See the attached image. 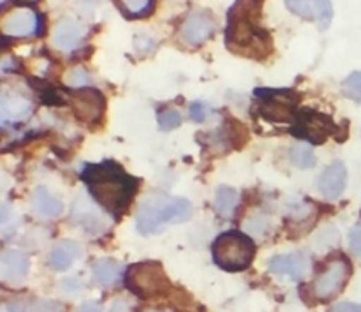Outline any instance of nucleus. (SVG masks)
Returning <instances> with one entry per match:
<instances>
[{
    "label": "nucleus",
    "instance_id": "nucleus-1",
    "mask_svg": "<svg viewBox=\"0 0 361 312\" xmlns=\"http://www.w3.org/2000/svg\"><path fill=\"white\" fill-rule=\"evenodd\" d=\"M263 0H236L229 9L226 44L236 55L264 59L271 52L270 34L261 27Z\"/></svg>",
    "mask_w": 361,
    "mask_h": 312
},
{
    "label": "nucleus",
    "instance_id": "nucleus-2",
    "mask_svg": "<svg viewBox=\"0 0 361 312\" xmlns=\"http://www.w3.org/2000/svg\"><path fill=\"white\" fill-rule=\"evenodd\" d=\"M81 179L87 184L90 196L99 207L111 214H120L127 208L136 193V180L127 175L111 161L85 166Z\"/></svg>",
    "mask_w": 361,
    "mask_h": 312
},
{
    "label": "nucleus",
    "instance_id": "nucleus-3",
    "mask_svg": "<svg viewBox=\"0 0 361 312\" xmlns=\"http://www.w3.org/2000/svg\"><path fill=\"white\" fill-rule=\"evenodd\" d=\"M192 205L183 198L152 194L141 203L136 217V228L141 235L150 236L161 233L166 226L190 219Z\"/></svg>",
    "mask_w": 361,
    "mask_h": 312
},
{
    "label": "nucleus",
    "instance_id": "nucleus-4",
    "mask_svg": "<svg viewBox=\"0 0 361 312\" xmlns=\"http://www.w3.org/2000/svg\"><path fill=\"white\" fill-rule=\"evenodd\" d=\"M214 261L228 272H240L250 267L256 256L252 239L240 232H228L217 236L212 247Z\"/></svg>",
    "mask_w": 361,
    "mask_h": 312
},
{
    "label": "nucleus",
    "instance_id": "nucleus-5",
    "mask_svg": "<svg viewBox=\"0 0 361 312\" xmlns=\"http://www.w3.org/2000/svg\"><path fill=\"white\" fill-rule=\"evenodd\" d=\"M126 286L137 296L148 299L164 293L169 282L159 263H137L127 272Z\"/></svg>",
    "mask_w": 361,
    "mask_h": 312
},
{
    "label": "nucleus",
    "instance_id": "nucleus-6",
    "mask_svg": "<svg viewBox=\"0 0 361 312\" xmlns=\"http://www.w3.org/2000/svg\"><path fill=\"white\" fill-rule=\"evenodd\" d=\"M259 97V112L270 122H293L296 120V95L291 90H256Z\"/></svg>",
    "mask_w": 361,
    "mask_h": 312
},
{
    "label": "nucleus",
    "instance_id": "nucleus-7",
    "mask_svg": "<svg viewBox=\"0 0 361 312\" xmlns=\"http://www.w3.org/2000/svg\"><path fill=\"white\" fill-rule=\"evenodd\" d=\"M293 134L310 141V143H323L328 136L337 134V126L328 115L309 109V112H302L300 115H296Z\"/></svg>",
    "mask_w": 361,
    "mask_h": 312
},
{
    "label": "nucleus",
    "instance_id": "nucleus-8",
    "mask_svg": "<svg viewBox=\"0 0 361 312\" xmlns=\"http://www.w3.org/2000/svg\"><path fill=\"white\" fill-rule=\"evenodd\" d=\"M349 275H351V267H349L348 260L344 258H337V260L330 261L328 267L324 268L323 274L316 279L314 282V295L319 300H330L334 299L337 293L342 292V288L348 282Z\"/></svg>",
    "mask_w": 361,
    "mask_h": 312
},
{
    "label": "nucleus",
    "instance_id": "nucleus-9",
    "mask_svg": "<svg viewBox=\"0 0 361 312\" xmlns=\"http://www.w3.org/2000/svg\"><path fill=\"white\" fill-rule=\"evenodd\" d=\"M71 106L74 115L83 124H95L101 120L104 113V97L99 90L94 88H81L71 94Z\"/></svg>",
    "mask_w": 361,
    "mask_h": 312
},
{
    "label": "nucleus",
    "instance_id": "nucleus-10",
    "mask_svg": "<svg viewBox=\"0 0 361 312\" xmlns=\"http://www.w3.org/2000/svg\"><path fill=\"white\" fill-rule=\"evenodd\" d=\"M37 14L28 7H16L7 13L2 20V34L6 37H30L39 32Z\"/></svg>",
    "mask_w": 361,
    "mask_h": 312
},
{
    "label": "nucleus",
    "instance_id": "nucleus-11",
    "mask_svg": "<svg viewBox=\"0 0 361 312\" xmlns=\"http://www.w3.org/2000/svg\"><path fill=\"white\" fill-rule=\"evenodd\" d=\"M73 219L76 224L83 228V232L90 233V235H101L108 228V219L87 196H80L74 201Z\"/></svg>",
    "mask_w": 361,
    "mask_h": 312
},
{
    "label": "nucleus",
    "instance_id": "nucleus-12",
    "mask_svg": "<svg viewBox=\"0 0 361 312\" xmlns=\"http://www.w3.org/2000/svg\"><path fill=\"white\" fill-rule=\"evenodd\" d=\"M215 30L214 18L204 11L192 13L182 27V39L190 46H201L212 37Z\"/></svg>",
    "mask_w": 361,
    "mask_h": 312
},
{
    "label": "nucleus",
    "instance_id": "nucleus-13",
    "mask_svg": "<svg viewBox=\"0 0 361 312\" xmlns=\"http://www.w3.org/2000/svg\"><path fill=\"white\" fill-rule=\"evenodd\" d=\"M270 272L275 275H288L295 281H300L309 272V260L302 253L281 254L270 261Z\"/></svg>",
    "mask_w": 361,
    "mask_h": 312
},
{
    "label": "nucleus",
    "instance_id": "nucleus-14",
    "mask_svg": "<svg viewBox=\"0 0 361 312\" xmlns=\"http://www.w3.org/2000/svg\"><path fill=\"white\" fill-rule=\"evenodd\" d=\"M85 37V27L81 23H78L76 20H66L60 21L55 27V34H53V42L59 49L62 52H73L78 46L81 44Z\"/></svg>",
    "mask_w": 361,
    "mask_h": 312
},
{
    "label": "nucleus",
    "instance_id": "nucleus-15",
    "mask_svg": "<svg viewBox=\"0 0 361 312\" xmlns=\"http://www.w3.org/2000/svg\"><path fill=\"white\" fill-rule=\"evenodd\" d=\"M348 186V169L342 162H334L319 179V191L328 200H337Z\"/></svg>",
    "mask_w": 361,
    "mask_h": 312
},
{
    "label": "nucleus",
    "instance_id": "nucleus-16",
    "mask_svg": "<svg viewBox=\"0 0 361 312\" xmlns=\"http://www.w3.org/2000/svg\"><path fill=\"white\" fill-rule=\"evenodd\" d=\"M28 258L20 251H6L0 256V275L7 282H21L28 274Z\"/></svg>",
    "mask_w": 361,
    "mask_h": 312
},
{
    "label": "nucleus",
    "instance_id": "nucleus-17",
    "mask_svg": "<svg viewBox=\"0 0 361 312\" xmlns=\"http://www.w3.org/2000/svg\"><path fill=\"white\" fill-rule=\"evenodd\" d=\"M32 113V102L21 95L2 94L0 99V115L2 122H18V120L27 119Z\"/></svg>",
    "mask_w": 361,
    "mask_h": 312
},
{
    "label": "nucleus",
    "instance_id": "nucleus-18",
    "mask_svg": "<svg viewBox=\"0 0 361 312\" xmlns=\"http://www.w3.org/2000/svg\"><path fill=\"white\" fill-rule=\"evenodd\" d=\"M32 207H34L35 214H39L41 217H46V219L59 217V215H62L63 212L62 201H60L56 196H53L51 193H48L44 187L35 189L34 196H32Z\"/></svg>",
    "mask_w": 361,
    "mask_h": 312
},
{
    "label": "nucleus",
    "instance_id": "nucleus-19",
    "mask_svg": "<svg viewBox=\"0 0 361 312\" xmlns=\"http://www.w3.org/2000/svg\"><path fill=\"white\" fill-rule=\"evenodd\" d=\"M80 246L74 242H60L53 247L51 254H49V265L53 270L63 272L71 268V265L80 258Z\"/></svg>",
    "mask_w": 361,
    "mask_h": 312
},
{
    "label": "nucleus",
    "instance_id": "nucleus-20",
    "mask_svg": "<svg viewBox=\"0 0 361 312\" xmlns=\"http://www.w3.org/2000/svg\"><path fill=\"white\" fill-rule=\"evenodd\" d=\"M120 274H122V268H120V265L116 261L111 260L97 261L94 267V279L101 286L115 284L118 281Z\"/></svg>",
    "mask_w": 361,
    "mask_h": 312
},
{
    "label": "nucleus",
    "instance_id": "nucleus-21",
    "mask_svg": "<svg viewBox=\"0 0 361 312\" xmlns=\"http://www.w3.org/2000/svg\"><path fill=\"white\" fill-rule=\"evenodd\" d=\"M238 193L233 187H221L215 196V208L222 217H231L235 214L236 207H238Z\"/></svg>",
    "mask_w": 361,
    "mask_h": 312
},
{
    "label": "nucleus",
    "instance_id": "nucleus-22",
    "mask_svg": "<svg viewBox=\"0 0 361 312\" xmlns=\"http://www.w3.org/2000/svg\"><path fill=\"white\" fill-rule=\"evenodd\" d=\"M291 161L296 168L309 169L316 166V154L309 145H296L291 150Z\"/></svg>",
    "mask_w": 361,
    "mask_h": 312
},
{
    "label": "nucleus",
    "instance_id": "nucleus-23",
    "mask_svg": "<svg viewBox=\"0 0 361 312\" xmlns=\"http://www.w3.org/2000/svg\"><path fill=\"white\" fill-rule=\"evenodd\" d=\"M122 11L129 16H143L152 9L154 0H116Z\"/></svg>",
    "mask_w": 361,
    "mask_h": 312
},
{
    "label": "nucleus",
    "instance_id": "nucleus-24",
    "mask_svg": "<svg viewBox=\"0 0 361 312\" xmlns=\"http://www.w3.org/2000/svg\"><path fill=\"white\" fill-rule=\"evenodd\" d=\"M314 7H316V16L319 20L321 28H328L334 18V6L331 0H314Z\"/></svg>",
    "mask_w": 361,
    "mask_h": 312
},
{
    "label": "nucleus",
    "instance_id": "nucleus-25",
    "mask_svg": "<svg viewBox=\"0 0 361 312\" xmlns=\"http://www.w3.org/2000/svg\"><path fill=\"white\" fill-rule=\"evenodd\" d=\"M286 6L298 16L310 20L316 14V7H314V0H286Z\"/></svg>",
    "mask_w": 361,
    "mask_h": 312
},
{
    "label": "nucleus",
    "instance_id": "nucleus-26",
    "mask_svg": "<svg viewBox=\"0 0 361 312\" xmlns=\"http://www.w3.org/2000/svg\"><path fill=\"white\" fill-rule=\"evenodd\" d=\"M344 94L348 95L353 101L361 102V73L356 71V73L349 74L348 80L344 81Z\"/></svg>",
    "mask_w": 361,
    "mask_h": 312
},
{
    "label": "nucleus",
    "instance_id": "nucleus-27",
    "mask_svg": "<svg viewBox=\"0 0 361 312\" xmlns=\"http://www.w3.org/2000/svg\"><path fill=\"white\" fill-rule=\"evenodd\" d=\"M182 124V116H180L178 112L175 109H166L159 115V126H161L162 131H171L176 129V127Z\"/></svg>",
    "mask_w": 361,
    "mask_h": 312
},
{
    "label": "nucleus",
    "instance_id": "nucleus-28",
    "mask_svg": "<svg viewBox=\"0 0 361 312\" xmlns=\"http://www.w3.org/2000/svg\"><path fill=\"white\" fill-rule=\"evenodd\" d=\"M88 74L87 71L81 69V67H76V69L71 71L69 74H67V83L71 85V87H85V85L88 83Z\"/></svg>",
    "mask_w": 361,
    "mask_h": 312
},
{
    "label": "nucleus",
    "instance_id": "nucleus-29",
    "mask_svg": "<svg viewBox=\"0 0 361 312\" xmlns=\"http://www.w3.org/2000/svg\"><path fill=\"white\" fill-rule=\"evenodd\" d=\"M81 288H83V284H81L76 277H66L60 281V289H62L66 295H78V293L81 292Z\"/></svg>",
    "mask_w": 361,
    "mask_h": 312
},
{
    "label": "nucleus",
    "instance_id": "nucleus-30",
    "mask_svg": "<svg viewBox=\"0 0 361 312\" xmlns=\"http://www.w3.org/2000/svg\"><path fill=\"white\" fill-rule=\"evenodd\" d=\"M16 312H60V307L53 302H35L27 311L16 309Z\"/></svg>",
    "mask_w": 361,
    "mask_h": 312
},
{
    "label": "nucleus",
    "instance_id": "nucleus-31",
    "mask_svg": "<svg viewBox=\"0 0 361 312\" xmlns=\"http://www.w3.org/2000/svg\"><path fill=\"white\" fill-rule=\"evenodd\" d=\"M207 115L208 109L203 102H194V104L190 106V119H192L194 122H204Z\"/></svg>",
    "mask_w": 361,
    "mask_h": 312
},
{
    "label": "nucleus",
    "instance_id": "nucleus-32",
    "mask_svg": "<svg viewBox=\"0 0 361 312\" xmlns=\"http://www.w3.org/2000/svg\"><path fill=\"white\" fill-rule=\"evenodd\" d=\"M349 247H351L353 254L361 256V226H356L349 236Z\"/></svg>",
    "mask_w": 361,
    "mask_h": 312
},
{
    "label": "nucleus",
    "instance_id": "nucleus-33",
    "mask_svg": "<svg viewBox=\"0 0 361 312\" xmlns=\"http://www.w3.org/2000/svg\"><path fill=\"white\" fill-rule=\"evenodd\" d=\"M331 312H361V306L351 302H342L338 304V306H335Z\"/></svg>",
    "mask_w": 361,
    "mask_h": 312
},
{
    "label": "nucleus",
    "instance_id": "nucleus-34",
    "mask_svg": "<svg viewBox=\"0 0 361 312\" xmlns=\"http://www.w3.org/2000/svg\"><path fill=\"white\" fill-rule=\"evenodd\" d=\"M76 312H101V306L95 302H87L80 307Z\"/></svg>",
    "mask_w": 361,
    "mask_h": 312
},
{
    "label": "nucleus",
    "instance_id": "nucleus-35",
    "mask_svg": "<svg viewBox=\"0 0 361 312\" xmlns=\"http://www.w3.org/2000/svg\"><path fill=\"white\" fill-rule=\"evenodd\" d=\"M111 312H129V306L126 302H122V300H118V302L113 304Z\"/></svg>",
    "mask_w": 361,
    "mask_h": 312
},
{
    "label": "nucleus",
    "instance_id": "nucleus-36",
    "mask_svg": "<svg viewBox=\"0 0 361 312\" xmlns=\"http://www.w3.org/2000/svg\"><path fill=\"white\" fill-rule=\"evenodd\" d=\"M25 2H35V0H25Z\"/></svg>",
    "mask_w": 361,
    "mask_h": 312
},
{
    "label": "nucleus",
    "instance_id": "nucleus-37",
    "mask_svg": "<svg viewBox=\"0 0 361 312\" xmlns=\"http://www.w3.org/2000/svg\"><path fill=\"white\" fill-rule=\"evenodd\" d=\"M4 312H7V311H4Z\"/></svg>",
    "mask_w": 361,
    "mask_h": 312
}]
</instances>
